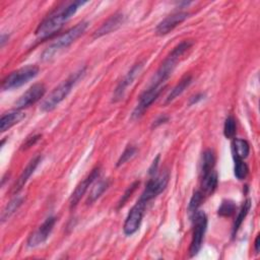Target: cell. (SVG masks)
<instances>
[{
    "label": "cell",
    "instance_id": "obj_8",
    "mask_svg": "<svg viewBox=\"0 0 260 260\" xmlns=\"http://www.w3.org/2000/svg\"><path fill=\"white\" fill-rule=\"evenodd\" d=\"M146 203L137 200L136 204L130 209L123 225V232L126 236H132L140 228Z\"/></svg>",
    "mask_w": 260,
    "mask_h": 260
},
{
    "label": "cell",
    "instance_id": "obj_27",
    "mask_svg": "<svg viewBox=\"0 0 260 260\" xmlns=\"http://www.w3.org/2000/svg\"><path fill=\"white\" fill-rule=\"evenodd\" d=\"M234 173L238 180H245L249 174L248 165L244 161V159H235Z\"/></svg>",
    "mask_w": 260,
    "mask_h": 260
},
{
    "label": "cell",
    "instance_id": "obj_20",
    "mask_svg": "<svg viewBox=\"0 0 260 260\" xmlns=\"http://www.w3.org/2000/svg\"><path fill=\"white\" fill-rule=\"evenodd\" d=\"M191 82H192V76L189 75V74L184 75L181 78V80L179 81V83L176 84V86H174L173 89L168 94V96L166 99V104H169V103L173 102L176 98L181 95L185 91V89L191 84Z\"/></svg>",
    "mask_w": 260,
    "mask_h": 260
},
{
    "label": "cell",
    "instance_id": "obj_6",
    "mask_svg": "<svg viewBox=\"0 0 260 260\" xmlns=\"http://www.w3.org/2000/svg\"><path fill=\"white\" fill-rule=\"evenodd\" d=\"M192 219L194 222V226H193V233H192V240L189 248L190 257L197 255L198 252L200 251L203 244L206 228H207V216L204 211L197 210L193 215Z\"/></svg>",
    "mask_w": 260,
    "mask_h": 260
},
{
    "label": "cell",
    "instance_id": "obj_1",
    "mask_svg": "<svg viewBox=\"0 0 260 260\" xmlns=\"http://www.w3.org/2000/svg\"><path fill=\"white\" fill-rule=\"evenodd\" d=\"M86 3L87 1L80 0L62 3L40 22L35 31L36 37L42 41L53 37L62 28L64 23L75 14L77 9Z\"/></svg>",
    "mask_w": 260,
    "mask_h": 260
},
{
    "label": "cell",
    "instance_id": "obj_7",
    "mask_svg": "<svg viewBox=\"0 0 260 260\" xmlns=\"http://www.w3.org/2000/svg\"><path fill=\"white\" fill-rule=\"evenodd\" d=\"M169 180H170V174L167 170L160 172L159 174L153 175V177L147 182L145 189L138 200L147 204L150 200L155 198L166 189V187L168 186Z\"/></svg>",
    "mask_w": 260,
    "mask_h": 260
},
{
    "label": "cell",
    "instance_id": "obj_16",
    "mask_svg": "<svg viewBox=\"0 0 260 260\" xmlns=\"http://www.w3.org/2000/svg\"><path fill=\"white\" fill-rule=\"evenodd\" d=\"M124 22V15L121 12H117L113 15H111L93 34V38H101L105 35H108L114 30H116L118 27L122 25Z\"/></svg>",
    "mask_w": 260,
    "mask_h": 260
},
{
    "label": "cell",
    "instance_id": "obj_9",
    "mask_svg": "<svg viewBox=\"0 0 260 260\" xmlns=\"http://www.w3.org/2000/svg\"><path fill=\"white\" fill-rule=\"evenodd\" d=\"M164 86H153L149 85L147 89H145L140 95L138 100V104L135 107L133 113H132V118L133 119H138L140 118L143 113L152 105V103L158 98Z\"/></svg>",
    "mask_w": 260,
    "mask_h": 260
},
{
    "label": "cell",
    "instance_id": "obj_33",
    "mask_svg": "<svg viewBox=\"0 0 260 260\" xmlns=\"http://www.w3.org/2000/svg\"><path fill=\"white\" fill-rule=\"evenodd\" d=\"M159 161V155H157L154 159H153V161H152V164H151V166H150V168H149V170H148V174L149 175H151V176H153V175H155V173H156V171H157V169H158V162Z\"/></svg>",
    "mask_w": 260,
    "mask_h": 260
},
{
    "label": "cell",
    "instance_id": "obj_36",
    "mask_svg": "<svg viewBox=\"0 0 260 260\" xmlns=\"http://www.w3.org/2000/svg\"><path fill=\"white\" fill-rule=\"evenodd\" d=\"M254 249L256 253H259V236L256 237L255 242H254Z\"/></svg>",
    "mask_w": 260,
    "mask_h": 260
},
{
    "label": "cell",
    "instance_id": "obj_13",
    "mask_svg": "<svg viewBox=\"0 0 260 260\" xmlns=\"http://www.w3.org/2000/svg\"><path fill=\"white\" fill-rule=\"evenodd\" d=\"M189 15H190L189 12H186V11H177L168 15L156 25L155 35L157 36L168 35L180 23L185 21L189 17Z\"/></svg>",
    "mask_w": 260,
    "mask_h": 260
},
{
    "label": "cell",
    "instance_id": "obj_24",
    "mask_svg": "<svg viewBox=\"0 0 260 260\" xmlns=\"http://www.w3.org/2000/svg\"><path fill=\"white\" fill-rule=\"evenodd\" d=\"M214 165H215V156H214L213 150H211V149L205 150L203 152V156H202L201 175L214 170Z\"/></svg>",
    "mask_w": 260,
    "mask_h": 260
},
{
    "label": "cell",
    "instance_id": "obj_4",
    "mask_svg": "<svg viewBox=\"0 0 260 260\" xmlns=\"http://www.w3.org/2000/svg\"><path fill=\"white\" fill-rule=\"evenodd\" d=\"M88 26L87 21H80L74 26L67 29L62 35L58 36L42 53L41 59L43 61H48L52 59L56 54H58L60 51L68 48L70 45H72L83 32Z\"/></svg>",
    "mask_w": 260,
    "mask_h": 260
},
{
    "label": "cell",
    "instance_id": "obj_32",
    "mask_svg": "<svg viewBox=\"0 0 260 260\" xmlns=\"http://www.w3.org/2000/svg\"><path fill=\"white\" fill-rule=\"evenodd\" d=\"M168 121H169V117L166 116V115H161V116L157 117V118L153 121L151 127H152V128H156L157 126H159V125H161V124H165V123H167Z\"/></svg>",
    "mask_w": 260,
    "mask_h": 260
},
{
    "label": "cell",
    "instance_id": "obj_2",
    "mask_svg": "<svg viewBox=\"0 0 260 260\" xmlns=\"http://www.w3.org/2000/svg\"><path fill=\"white\" fill-rule=\"evenodd\" d=\"M193 46V42L191 41H182L180 44H178L174 49L170 52L168 57L165 59V61L160 64L154 75L152 76L150 80L149 85L153 86H164V83L168 80V78L172 75L174 72L177 63L179 59Z\"/></svg>",
    "mask_w": 260,
    "mask_h": 260
},
{
    "label": "cell",
    "instance_id": "obj_22",
    "mask_svg": "<svg viewBox=\"0 0 260 260\" xmlns=\"http://www.w3.org/2000/svg\"><path fill=\"white\" fill-rule=\"evenodd\" d=\"M22 203H23L22 197L17 196V197H14L13 199H11L2 210L1 221L4 222L5 220H7L12 214H14L18 210V208L21 206Z\"/></svg>",
    "mask_w": 260,
    "mask_h": 260
},
{
    "label": "cell",
    "instance_id": "obj_10",
    "mask_svg": "<svg viewBox=\"0 0 260 260\" xmlns=\"http://www.w3.org/2000/svg\"><path fill=\"white\" fill-rule=\"evenodd\" d=\"M57 222V218L55 216H50L46 218V220L34 232L29 235L27 239L28 247H37L47 241L49 236L51 235L55 224Z\"/></svg>",
    "mask_w": 260,
    "mask_h": 260
},
{
    "label": "cell",
    "instance_id": "obj_5",
    "mask_svg": "<svg viewBox=\"0 0 260 260\" xmlns=\"http://www.w3.org/2000/svg\"><path fill=\"white\" fill-rule=\"evenodd\" d=\"M40 68L36 65H26L10 72L2 80V90H10L22 86L39 74Z\"/></svg>",
    "mask_w": 260,
    "mask_h": 260
},
{
    "label": "cell",
    "instance_id": "obj_35",
    "mask_svg": "<svg viewBox=\"0 0 260 260\" xmlns=\"http://www.w3.org/2000/svg\"><path fill=\"white\" fill-rule=\"evenodd\" d=\"M8 39H9V36L8 35H6V34H2L1 35V39H0V45H1V47H3L4 45H5V43L8 41Z\"/></svg>",
    "mask_w": 260,
    "mask_h": 260
},
{
    "label": "cell",
    "instance_id": "obj_23",
    "mask_svg": "<svg viewBox=\"0 0 260 260\" xmlns=\"http://www.w3.org/2000/svg\"><path fill=\"white\" fill-rule=\"evenodd\" d=\"M110 186V181L109 180H101L99 181L91 189L89 195H88V198L86 200V203L87 204H91L93 203L96 199H99L103 194L104 192L109 188Z\"/></svg>",
    "mask_w": 260,
    "mask_h": 260
},
{
    "label": "cell",
    "instance_id": "obj_34",
    "mask_svg": "<svg viewBox=\"0 0 260 260\" xmlns=\"http://www.w3.org/2000/svg\"><path fill=\"white\" fill-rule=\"evenodd\" d=\"M204 99V93H197L193 96L190 98V101H189V106H192L194 104H197L198 102L202 101Z\"/></svg>",
    "mask_w": 260,
    "mask_h": 260
},
{
    "label": "cell",
    "instance_id": "obj_19",
    "mask_svg": "<svg viewBox=\"0 0 260 260\" xmlns=\"http://www.w3.org/2000/svg\"><path fill=\"white\" fill-rule=\"evenodd\" d=\"M234 159H245L250 153V144L246 139L234 138L232 142Z\"/></svg>",
    "mask_w": 260,
    "mask_h": 260
},
{
    "label": "cell",
    "instance_id": "obj_14",
    "mask_svg": "<svg viewBox=\"0 0 260 260\" xmlns=\"http://www.w3.org/2000/svg\"><path fill=\"white\" fill-rule=\"evenodd\" d=\"M142 67H143V62H138L132 66V68L127 72L125 77L118 83L117 87L115 88V91L113 94V102H115V103L119 102L124 98L127 87L133 82V80L136 78V76L141 71Z\"/></svg>",
    "mask_w": 260,
    "mask_h": 260
},
{
    "label": "cell",
    "instance_id": "obj_28",
    "mask_svg": "<svg viewBox=\"0 0 260 260\" xmlns=\"http://www.w3.org/2000/svg\"><path fill=\"white\" fill-rule=\"evenodd\" d=\"M237 132V123L233 116L226 117L223 125V135L229 139H234Z\"/></svg>",
    "mask_w": 260,
    "mask_h": 260
},
{
    "label": "cell",
    "instance_id": "obj_15",
    "mask_svg": "<svg viewBox=\"0 0 260 260\" xmlns=\"http://www.w3.org/2000/svg\"><path fill=\"white\" fill-rule=\"evenodd\" d=\"M42 160V156L41 155H36L34 158H31L29 160V162L27 164V166L24 168V170L21 172V174L19 175L18 179L16 180V182L14 183L13 187H12V193L15 194L17 192H19L22 187L26 184V182L28 181L29 177L34 174V172L36 171L37 167L39 166V164Z\"/></svg>",
    "mask_w": 260,
    "mask_h": 260
},
{
    "label": "cell",
    "instance_id": "obj_25",
    "mask_svg": "<svg viewBox=\"0 0 260 260\" xmlns=\"http://www.w3.org/2000/svg\"><path fill=\"white\" fill-rule=\"evenodd\" d=\"M204 197L205 196L203 195V193L200 190H197L193 193V195L190 199L189 205H188V212H189V215H190L191 218L193 217L195 212L198 210L199 206L202 204V202L204 200Z\"/></svg>",
    "mask_w": 260,
    "mask_h": 260
},
{
    "label": "cell",
    "instance_id": "obj_12",
    "mask_svg": "<svg viewBox=\"0 0 260 260\" xmlns=\"http://www.w3.org/2000/svg\"><path fill=\"white\" fill-rule=\"evenodd\" d=\"M101 175V167H95L90 174L87 175V177H85L74 189V191L72 192L70 199H69V206L70 208H74L78 202L80 201V199L83 197V195L86 193V191L88 190L89 186L100 177Z\"/></svg>",
    "mask_w": 260,
    "mask_h": 260
},
{
    "label": "cell",
    "instance_id": "obj_30",
    "mask_svg": "<svg viewBox=\"0 0 260 260\" xmlns=\"http://www.w3.org/2000/svg\"><path fill=\"white\" fill-rule=\"evenodd\" d=\"M138 186H139V181H135V182H133V183L127 188V190L125 191V193L122 195L120 201L118 202V209L121 208L122 206H124V204H125V203L128 201V199L132 196V194L134 193V191L136 190V188H137Z\"/></svg>",
    "mask_w": 260,
    "mask_h": 260
},
{
    "label": "cell",
    "instance_id": "obj_18",
    "mask_svg": "<svg viewBox=\"0 0 260 260\" xmlns=\"http://www.w3.org/2000/svg\"><path fill=\"white\" fill-rule=\"evenodd\" d=\"M218 184V176L217 173L212 170L206 174L201 175V189L200 191L203 193L205 197L210 196L216 190Z\"/></svg>",
    "mask_w": 260,
    "mask_h": 260
},
{
    "label": "cell",
    "instance_id": "obj_29",
    "mask_svg": "<svg viewBox=\"0 0 260 260\" xmlns=\"http://www.w3.org/2000/svg\"><path fill=\"white\" fill-rule=\"evenodd\" d=\"M136 151H137V149H136L135 146H133V145H128V146L124 149V151L122 152V154L120 155V157H119V159H118L116 166H117V167H120V166L124 165L125 162H127L129 159H131V158L135 155Z\"/></svg>",
    "mask_w": 260,
    "mask_h": 260
},
{
    "label": "cell",
    "instance_id": "obj_17",
    "mask_svg": "<svg viewBox=\"0 0 260 260\" xmlns=\"http://www.w3.org/2000/svg\"><path fill=\"white\" fill-rule=\"evenodd\" d=\"M25 114L18 109L12 110L8 113H4L0 119V130L1 132H5L10 129L12 126L19 123L22 119H24Z\"/></svg>",
    "mask_w": 260,
    "mask_h": 260
},
{
    "label": "cell",
    "instance_id": "obj_26",
    "mask_svg": "<svg viewBox=\"0 0 260 260\" xmlns=\"http://www.w3.org/2000/svg\"><path fill=\"white\" fill-rule=\"evenodd\" d=\"M236 209H237V206H236L235 202L232 200L225 199V200L221 201V203L217 209V214L222 217H230L235 213Z\"/></svg>",
    "mask_w": 260,
    "mask_h": 260
},
{
    "label": "cell",
    "instance_id": "obj_3",
    "mask_svg": "<svg viewBox=\"0 0 260 260\" xmlns=\"http://www.w3.org/2000/svg\"><path fill=\"white\" fill-rule=\"evenodd\" d=\"M85 67L79 68L75 72L71 73L65 80L59 83L41 104V110L43 112H51L53 111L67 95L70 93L72 87L76 84V82L84 75Z\"/></svg>",
    "mask_w": 260,
    "mask_h": 260
},
{
    "label": "cell",
    "instance_id": "obj_31",
    "mask_svg": "<svg viewBox=\"0 0 260 260\" xmlns=\"http://www.w3.org/2000/svg\"><path fill=\"white\" fill-rule=\"evenodd\" d=\"M41 138H42V134H39V133L28 136V137L25 139V141L21 144V149L23 150V149H27V148L31 147V146L35 145Z\"/></svg>",
    "mask_w": 260,
    "mask_h": 260
},
{
    "label": "cell",
    "instance_id": "obj_21",
    "mask_svg": "<svg viewBox=\"0 0 260 260\" xmlns=\"http://www.w3.org/2000/svg\"><path fill=\"white\" fill-rule=\"evenodd\" d=\"M250 208H251V200L250 199H247L246 201H244V203L242 204L240 210L238 211V214H237V217L234 221V224H233V230H232V236L235 237L237 232L239 231L240 226L242 225L244 219L246 218L247 214L249 213L250 211Z\"/></svg>",
    "mask_w": 260,
    "mask_h": 260
},
{
    "label": "cell",
    "instance_id": "obj_11",
    "mask_svg": "<svg viewBox=\"0 0 260 260\" xmlns=\"http://www.w3.org/2000/svg\"><path fill=\"white\" fill-rule=\"evenodd\" d=\"M45 93H46V86L41 82L35 83L19 96V99L15 102V107L18 110L27 108L36 104L38 101H40L45 95Z\"/></svg>",
    "mask_w": 260,
    "mask_h": 260
}]
</instances>
